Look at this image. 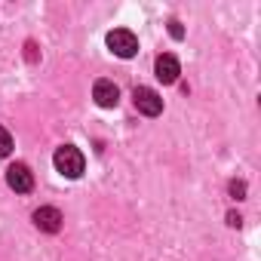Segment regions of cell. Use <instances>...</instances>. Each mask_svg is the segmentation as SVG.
<instances>
[{
  "instance_id": "cell-1",
  "label": "cell",
  "mask_w": 261,
  "mask_h": 261,
  "mask_svg": "<svg viewBox=\"0 0 261 261\" xmlns=\"http://www.w3.org/2000/svg\"><path fill=\"white\" fill-rule=\"evenodd\" d=\"M53 163H56V169H59L65 178H80V175H83V166H86L83 154H80L74 145H62V148L56 151Z\"/></svg>"
},
{
  "instance_id": "cell-5",
  "label": "cell",
  "mask_w": 261,
  "mask_h": 261,
  "mask_svg": "<svg viewBox=\"0 0 261 261\" xmlns=\"http://www.w3.org/2000/svg\"><path fill=\"white\" fill-rule=\"evenodd\" d=\"M92 98H95L98 108H117V101H120V89H117L111 80H95V86H92Z\"/></svg>"
},
{
  "instance_id": "cell-7",
  "label": "cell",
  "mask_w": 261,
  "mask_h": 261,
  "mask_svg": "<svg viewBox=\"0 0 261 261\" xmlns=\"http://www.w3.org/2000/svg\"><path fill=\"white\" fill-rule=\"evenodd\" d=\"M178 74H181L178 59H175L172 53H163V56L157 59V80H163V83H175Z\"/></svg>"
},
{
  "instance_id": "cell-8",
  "label": "cell",
  "mask_w": 261,
  "mask_h": 261,
  "mask_svg": "<svg viewBox=\"0 0 261 261\" xmlns=\"http://www.w3.org/2000/svg\"><path fill=\"white\" fill-rule=\"evenodd\" d=\"M10 151H13V136L7 133L4 126H0V157H7Z\"/></svg>"
},
{
  "instance_id": "cell-10",
  "label": "cell",
  "mask_w": 261,
  "mask_h": 261,
  "mask_svg": "<svg viewBox=\"0 0 261 261\" xmlns=\"http://www.w3.org/2000/svg\"><path fill=\"white\" fill-rule=\"evenodd\" d=\"M169 34H172V37H175V40H181V37H185V31H181V25H178V22H175V19H172V22H169Z\"/></svg>"
},
{
  "instance_id": "cell-6",
  "label": "cell",
  "mask_w": 261,
  "mask_h": 261,
  "mask_svg": "<svg viewBox=\"0 0 261 261\" xmlns=\"http://www.w3.org/2000/svg\"><path fill=\"white\" fill-rule=\"evenodd\" d=\"M34 224H37L43 233H59V227H62V212H59L56 206H40V209L34 212Z\"/></svg>"
},
{
  "instance_id": "cell-11",
  "label": "cell",
  "mask_w": 261,
  "mask_h": 261,
  "mask_svg": "<svg viewBox=\"0 0 261 261\" xmlns=\"http://www.w3.org/2000/svg\"><path fill=\"white\" fill-rule=\"evenodd\" d=\"M240 221H243V218H240L237 212H230V215H227V224H233V227H240Z\"/></svg>"
},
{
  "instance_id": "cell-2",
  "label": "cell",
  "mask_w": 261,
  "mask_h": 261,
  "mask_svg": "<svg viewBox=\"0 0 261 261\" xmlns=\"http://www.w3.org/2000/svg\"><path fill=\"white\" fill-rule=\"evenodd\" d=\"M108 49L120 59H133L139 53V37L133 31H126V28H114L108 34Z\"/></svg>"
},
{
  "instance_id": "cell-4",
  "label": "cell",
  "mask_w": 261,
  "mask_h": 261,
  "mask_svg": "<svg viewBox=\"0 0 261 261\" xmlns=\"http://www.w3.org/2000/svg\"><path fill=\"white\" fill-rule=\"evenodd\" d=\"M7 185H10L16 194H28V191L34 188V175H31V169H28L25 163H13V166L7 169Z\"/></svg>"
},
{
  "instance_id": "cell-9",
  "label": "cell",
  "mask_w": 261,
  "mask_h": 261,
  "mask_svg": "<svg viewBox=\"0 0 261 261\" xmlns=\"http://www.w3.org/2000/svg\"><path fill=\"white\" fill-rule=\"evenodd\" d=\"M230 197L233 200H246V185L243 181H230Z\"/></svg>"
},
{
  "instance_id": "cell-3",
  "label": "cell",
  "mask_w": 261,
  "mask_h": 261,
  "mask_svg": "<svg viewBox=\"0 0 261 261\" xmlns=\"http://www.w3.org/2000/svg\"><path fill=\"white\" fill-rule=\"evenodd\" d=\"M133 101H136V108H139L145 117H157V114L163 111V98H160L151 86H136Z\"/></svg>"
}]
</instances>
